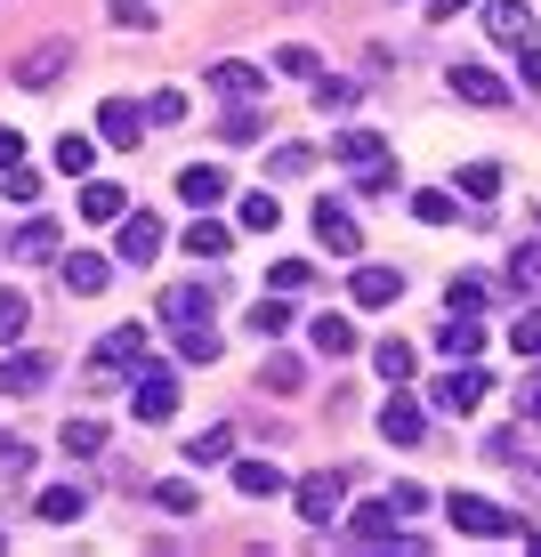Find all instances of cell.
<instances>
[{"instance_id":"cell-1","label":"cell","mask_w":541,"mask_h":557,"mask_svg":"<svg viewBox=\"0 0 541 557\" xmlns=\"http://www.w3.org/2000/svg\"><path fill=\"white\" fill-rule=\"evenodd\" d=\"M444 517H453V533H469V542H526V517L493 509L485 493H444Z\"/></svg>"},{"instance_id":"cell-2","label":"cell","mask_w":541,"mask_h":557,"mask_svg":"<svg viewBox=\"0 0 541 557\" xmlns=\"http://www.w3.org/2000/svg\"><path fill=\"white\" fill-rule=\"evenodd\" d=\"M130 412H138L146 429L179 412V363H153V356H138V372H130Z\"/></svg>"},{"instance_id":"cell-3","label":"cell","mask_w":541,"mask_h":557,"mask_svg":"<svg viewBox=\"0 0 541 557\" xmlns=\"http://www.w3.org/2000/svg\"><path fill=\"white\" fill-rule=\"evenodd\" d=\"M292 502H299V517H307V525H340V517H347V469H307L299 476V485H292Z\"/></svg>"},{"instance_id":"cell-4","label":"cell","mask_w":541,"mask_h":557,"mask_svg":"<svg viewBox=\"0 0 541 557\" xmlns=\"http://www.w3.org/2000/svg\"><path fill=\"white\" fill-rule=\"evenodd\" d=\"M485 388H493V380L477 372V363H453L444 380H429V412H453V420H469L477 405H485Z\"/></svg>"},{"instance_id":"cell-5","label":"cell","mask_w":541,"mask_h":557,"mask_svg":"<svg viewBox=\"0 0 541 557\" xmlns=\"http://www.w3.org/2000/svg\"><path fill=\"white\" fill-rule=\"evenodd\" d=\"M396 517H404L396 502H364V509H347V542H364V549H389V542H396V549H404Z\"/></svg>"},{"instance_id":"cell-6","label":"cell","mask_w":541,"mask_h":557,"mask_svg":"<svg viewBox=\"0 0 541 557\" xmlns=\"http://www.w3.org/2000/svg\"><path fill=\"white\" fill-rule=\"evenodd\" d=\"M444 82H453V98H460V106H485V113L509 106V82H501V73H485V65H453Z\"/></svg>"},{"instance_id":"cell-7","label":"cell","mask_w":541,"mask_h":557,"mask_svg":"<svg viewBox=\"0 0 541 557\" xmlns=\"http://www.w3.org/2000/svg\"><path fill=\"white\" fill-rule=\"evenodd\" d=\"M380 436H389V445H420V436H429V405L396 388L389 405H380Z\"/></svg>"},{"instance_id":"cell-8","label":"cell","mask_w":541,"mask_h":557,"mask_svg":"<svg viewBox=\"0 0 541 557\" xmlns=\"http://www.w3.org/2000/svg\"><path fill=\"white\" fill-rule=\"evenodd\" d=\"M485 33L501 49H526L533 41V0H485Z\"/></svg>"},{"instance_id":"cell-9","label":"cell","mask_w":541,"mask_h":557,"mask_svg":"<svg viewBox=\"0 0 541 557\" xmlns=\"http://www.w3.org/2000/svg\"><path fill=\"white\" fill-rule=\"evenodd\" d=\"M153 251H162V219H153V210H130V219H122V235H113V259L146 267Z\"/></svg>"},{"instance_id":"cell-10","label":"cell","mask_w":541,"mask_h":557,"mask_svg":"<svg viewBox=\"0 0 541 557\" xmlns=\"http://www.w3.org/2000/svg\"><path fill=\"white\" fill-rule=\"evenodd\" d=\"M138 356H146V323H113L98 339V356H89V372H130Z\"/></svg>"},{"instance_id":"cell-11","label":"cell","mask_w":541,"mask_h":557,"mask_svg":"<svg viewBox=\"0 0 541 557\" xmlns=\"http://www.w3.org/2000/svg\"><path fill=\"white\" fill-rule=\"evenodd\" d=\"M347 299L356 307H396L404 299V267H356V275H347Z\"/></svg>"},{"instance_id":"cell-12","label":"cell","mask_w":541,"mask_h":557,"mask_svg":"<svg viewBox=\"0 0 541 557\" xmlns=\"http://www.w3.org/2000/svg\"><path fill=\"white\" fill-rule=\"evenodd\" d=\"M146 122H153V113L130 106V98H106V106H98V138H106V146H138Z\"/></svg>"},{"instance_id":"cell-13","label":"cell","mask_w":541,"mask_h":557,"mask_svg":"<svg viewBox=\"0 0 541 557\" xmlns=\"http://www.w3.org/2000/svg\"><path fill=\"white\" fill-rule=\"evenodd\" d=\"M41 380H49V356H33V348H0V388H9V396H41Z\"/></svg>"},{"instance_id":"cell-14","label":"cell","mask_w":541,"mask_h":557,"mask_svg":"<svg viewBox=\"0 0 541 557\" xmlns=\"http://www.w3.org/2000/svg\"><path fill=\"white\" fill-rule=\"evenodd\" d=\"M316 243H323V251H340V259H356V251H364V235H356V219H347V210H340L332 195H323V202H316Z\"/></svg>"},{"instance_id":"cell-15","label":"cell","mask_w":541,"mask_h":557,"mask_svg":"<svg viewBox=\"0 0 541 557\" xmlns=\"http://www.w3.org/2000/svg\"><path fill=\"white\" fill-rule=\"evenodd\" d=\"M332 153L347 170H380L389 162V138H380V129H332Z\"/></svg>"},{"instance_id":"cell-16","label":"cell","mask_w":541,"mask_h":557,"mask_svg":"<svg viewBox=\"0 0 541 557\" xmlns=\"http://www.w3.org/2000/svg\"><path fill=\"white\" fill-rule=\"evenodd\" d=\"M179 195L195 202V210H219V202H226V170H219V162H186V170H179Z\"/></svg>"},{"instance_id":"cell-17","label":"cell","mask_w":541,"mask_h":557,"mask_svg":"<svg viewBox=\"0 0 541 557\" xmlns=\"http://www.w3.org/2000/svg\"><path fill=\"white\" fill-rule=\"evenodd\" d=\"M73 65V41H41V49H25V65H16V82L25 89H49L57 73Z\"/></svg>"},{"instance_id":"cell-18","label":"cell","mask_w":541,"mask_h":557,"mask_svg":"<svg viewBox=\"0 0 541 557\" xmlns=\"http://www.w3.org/2000/svg\"><path fill=\"white\" fill-rule=\"evenodd\" d=\"M162 323H179V332L186 323H210V283H170L162 292Z\"/></svg>"},{"instance_id":"cell-19","label":"cell","mask_w":541,"mask_h":557,"mask_svg":"<svg viewBox=\"0 0 541 557\" xmlns=\"http://www.w3.org/2000/svg\"><path fill=\"white\" fill-rule=\"evenodd\" d=\"M235 493L243 502H275V493H292V476L275 460H235Z\"/></svg>"},{"instance_id":"cell-20","label":"cell","mask_w":541,"mask_h":557,"mask_svg":"<svg viewBox=\"0 0 541 557\" xmlns=\"http://www.w3.org/2000/svg\"><path fill=\"white\" fill-rule=\"evenodd\" d=\"M210 89H219L226 106H235V98H259V89H267V65H243V57H226V65H210Z\"/></svg>"},{"instance_id":"cell-21","label":"cell","mask_w":541,"mask_h":557,"mask_svg":"<svg viewBox=\"0 0 541 557\" xmlns=\"http://www.w3.org/2000/svg\"><path fill=\"white\" fill-rule=\"evenodd\" d=\"M82 219H98V226H122V219H130V195H122L113 178H89V186H82Z\"/></svg>"},{"instance_id":"cell-22","label":"cell","mask_w":541,"mask_h":557,"mask_svg":"<svg viewBox=\"0 0 541 557\" xmlns=\"http://www.w3.org/2000/svg\"><path fill=\"white\" fill-rule=\"evenodd\" d=\"M437 348L453 356V363H477V348H485V323H477V315H453V323H437Z\"/></svg>"},{"instance_id":"cell-23","label":"cell","mask_w":541,"mask_h":557,"mask_svg":"<svg viewBox=\"0 0 541 557\" xmlns=\"http://www.w3.org/2000/svg\"><path fill=\"white\" fill-rule=\"evenodd\" d=\"M372 372L389 380V388H413V372H420L413 339H380V348H372Z\"/></svg>"},{"instance_id":"cell-24","label":"cell","mask_w":541,"mask_h":557,"mask_svg":"<svg viewBox=\"0 0 541 557\" xmlns=\"http://www.w3.org/2000/svg\"><path fill=\"white\" fill-rule=\"evenodd\" d=\"M106 283H113V267H106L98 251H73V259H65V292H73V299H98Z\"/></svg>"},{"instance_id":"cell-25","label":"cell","mask_w":541,"mask_h":557,"mask_svg":"<svg viewBox=\"0 0 541 557\" xmlns=\"http://www.w3.org/2000/svg\"><path fill=\"white\" fill-rule=\"evenodd\" d=\"M33 517H41V525H73V517H89V493L82 485H49L41 502H33Z\"/></svg>"},{"instance_id":"cell-26","label":"cell","mask_w":541,"mask_h":557,"mask_svg":"<svg viewBox=\"0 0 541 557\" xmlns=\"http://www.w3.org/2000/svg\"><path fill=\"white\" fill-rule=\"evenodd\" d=\"M283 332H292V299H283V292H267L259 307H250V339H259V348H275Z\"/></svg>"},{"instance_id":"cell-27","label":"cell","mask_w":541,"mask_h":557,"mask_svg":"<svg viewBox=\"0 0 541 557\" xmlns=\"http://www.w3.org/2000/svg\"><path fill=\"white\" fill-rule=\"evenodd\" d=\"M226 251H235V235H226L210 210H195V226H186V259H226Z\"/></svg>"},{"instance_id":"cell-28","label":"cell","mask_w":541,"mask_h":557,"mask_svg":"<svg viewBox=\"0 0 541 557\" xmlns=\"http://www.w3.org/2000/svg\"><path fill=\"white\" fill-rule=\"evenodd\" d=\"M307 339H316V356H356V323H347V315H316V323H307Z\"/></svg>"},{"instance_id":"cell-29","label":"cell","mask_w":541,"mask_h":557,"mask_svg":"<svg viewBox=\"0 0 541 557\" xmlns=\"http://www.w3.org/2000/svg\"><path fill=\"white\" fill-rule=\"evenodd\" d=\"M219 460H235V429H226V420H219V429H202L195 445H186V469H195V476L219 469Z\"/></svg>"},{"instance_id":"cell-30","label":"cell","mask_w":541,"mask_h":557,"mask_svg":"<svg viewBox=\"0 0 541 557\" xmlns=\"http://www.w3.org/2000/svg\"><path fill=\"white\" fill-rule=\"evenodd\" d=\"M259 388H267V396H299V388H307V363H299V356H267V363H259Z\"/></svg>"},{"instance_id":"cell-31","label":"cell","mask_w":541,"mask_h":557,"mask_svg":"<svg viewBox=\"0 0 541 557\" xmlns=\"http://www.w3.org/2000/svg\"><path fill=\"white\" fill-rule=\"evenodd\" d=\"M404 202H413V219H420V226H453V219H460V202L444 195V186H413Z\"/></svg>"},{"instance_id":"cell-32","label":"cell","mask_w":541,"mask_h":557,"mask_svg":"<svg viewBox=\"0 0 541 557\" xmlns=\"http://www.w3.org/2000/svg\"><path fill=\"white\" fill-rule=\"evenodd\" d=\"M57 243H65V235H57V219H33L25 235L9 243V259H57Z\"/></svg>"},{"instance_id":"cell-33","label":"cell","mask_w":541,"mask_h":557,"mask_svg":"<svg viewBox=\"0 0 541 557\" xmlns=\"http://www.w3.org/2000/svg\"><path fill=\"white\" fill-rule=\"evenodd\" d=\"M485 299H493V283H485V275H453V283H444V307H453V315H477Z\"/></svg>"},{"instance_id":"cell-34","label":"cell","mask_w":541,"mask_h":557,"mask_svg":"<svg viewBox=\"0 0 541 557\" xmlns=\"http://www.w3.org/2000/svg\"><path fill=\"white\" fill-rule=\"evenodd\" d=\"M275 226H283V202L267 195V186H259V195H243V235H275Z\"/></svg>"},{"instance_id":"cell-35","label":"cell","mask_w":541,"mask_h":557,"mask_svg":"<svg viewBox=\"0 0 541 557\" xmlns=\"http://www.w3.org/2000/svg\"><path fill=\"white\" fill-rule=\"evenodd\" d=\"M25 323H33V299H25V292H0V348H16V339H25Z\"/></svg>"},{"instance_id":"cell-36","label":"cell","mask_w":541,"mask_h":557,"mask_svg":"<svg viewBox=\"0 0 541 557\" xmlns=\"http://www.w3.org/2000/svg\"><path fill=\"white\" fill-rule=\"evenodd\" d=\"M307 283H316V267H307V259H275V267H267V292H283V299H299Z\"/></svg>"},{"instance_id":"cell-37","label":"cell","mask_w":541,"mask_h":557,"mask_svg":"<svg viewBox=\"0 0 541 557\" xmlns=\"http://www.w3.org/2000/svg\"><path fill=\"white\" fill-rule=\"evenodd\" d=\"M57 170H65V178H89V170H98V146L65 129V138H57Z\"/></svg>"},{"instance_id":"cell-38","label":"cell","mask_w":541,"mask_h":557,"mask_svg":"<svg viewBox=\"0 0 541 557\" xmlns=\"http://www.w3.org/2000/svg\"><path fill=\"white\" fill-rule=\"evenodd\" d=\"M179 363H219V332H210V323H186L179 332Z\"/></svg>"},{"instance_id":"cell-39","label":"cell","mask_w":541,"mask_h":557,"mask_svg":"<svg viewBox=\"0 0 541 557\" xmlns=\"http://www.w3.org/2000/svg\"><path fill=\"white\" fill-rule=\"evenodd\" d=\"M153 502H162L170 517H195V509H202V493L186 485V476H162V485H153Z\"/></svg>"},{"instance_id":"cell-40","label":"cell","mask_w":541,"mask_h":557,"mask_svg":"<svg viewBox=\"0 0 541 557\" xmlns=\"http://www.w3.org/2000/svg\"><path fill=\"white\" fill-rule=\"evenodd\" d=\"M275 73H283V82H316V73H323V57L292 41V49H275Z\"/></svg>"},{"instance_id":"cell-41","label":"cell","mask_w":541,"mask_h":557,"mask_svg":"<svg viewBox=\"0 0 541 557\" xmlns=\"http://www.w3.org/2000/svg\"><path fill=\"white\" fill-rule=\"evenodd\" d=\"M460 195H469V202H493V195H501V162H469V170H460Z\"/></svg>"},{"instance_id":"cell-42","label":"cell","mask_w":541,"mask_h":557,"mask_svg":"<svg viewBox=\"0 0 541 557\" xmlns=\"http://www.w3.org/2000/svg\"><path fill=\"white\" fill-rule=\"evenodd\" d=\"M219 138H226V146H250V138H259V113H250V98H235V106H226Z\"/></svg>"},{"instance_id":"cell-43","label":"cell","mask_w":541,"mask_h":557,"mask_svg":"<svg viewBox=\"0 0 541 557\" xmlns=\"http://www.w3.org/2000/svg\"><path fill=\"white\" fill-rule=\"evenodd\" d=\"M509 283L517 292H541V243H517L509 251Z\"/></svg>"},{"instance_id":"cell-44","label":"cell","mask_w":541,"mask_h":557,"mask_svg":"<svg viewBox=\"0 0 541 557\" xmlns=\"http://www.w3.org/2000/svg\"><path fill=\"white\" fill-rule=\"evenodd\" d=\"M356 195H380V202H396V195H404L396 162H380V170H356Z\"/></svg>"},{"instance_id":"cell-45","label":"cell","mask_w":541,"mask_h":557,"mask_svg":"<svg viewBox=\"0 0 541 557\" xmlns=\"http://www.w3.org/2000/svg\"><path fill=\"white\" fill-rule=\"evenodd\" d=\"M98 445H106V420H89V412H82V420H65V453H73V460L98 453Z\"/></svg>"},{"instance_id":"cell-46","label":"cell","mask_w":541,"mask_h":557,"mask_svg":"<svg viewBox=\"0 0 541 557\" xmlns=\"http://www.w3.org/2000/svg\"><path fill=\"white\" fill-rule=\"evenodd\" d=\"M509 348L517 356H541V307H526V315L509 323Z\"/></svg>"},{"instance_id":"cell-47","label":"cell","mask_w":541,"mask_h":557,"mask_svg":"<svg viewBox=\"0 0 541 557\" xmlns=\"http://www.w3.org/2000/svg\"><path fill=\"white\" fill-rule=\"evenodd\" d=\"M307 89H316V106H323V113H347V106H356V82H323V73H316Z\"/></svg>"},{"instance_id":"cell-48","label":"cell","mask_w":541,"mask_h":557,"mask_svg":"<svg viewBox=\"0 0 541 557\" xmlns=\"http://www.w3.org/2000/svg\"><path fill=\"white\" fill-rule=\"evenodd\" d=\"M307 162H316V153H307V146H275V153H267V178H299Z\"/></svg>"},{"instance_id":"cell-49","label":"cell","mask_w":541,"mask_h":557,"mask_svg":"<svg viewBox=\"0 0 541 557\" xmlns=\"http://www.w3.org/2000/svg\"><path fill=\"white\" fill-rule=\"evenodd\" d=\"M0 178H9V202H41V178H33L25 162H16V170H0Z\"/></svg>"},{"instance_id":"cell-50","label":"cell","mask_w":541,"mask_h":557,"mask_svg":"<svg viewBox=\"0 0 541 557\" xmlns=\"http://www.w3.org/2000/svg\"><path fill=\"white\" fill-rule=\"evenodd\" d=\"M113 25H122V33H146L153 9H146V0H113Z\"/></svg>"},{"instance_id":"cell-51","label":"cell","mask_w":541,"mask_h":557,"mask_svg":"<svg viewBox=\"0 0 541 557\" xmlns=\"http://www.w3.org/2000/svg\"><path fill=\"white\" fill-rule=\"evenodd\" d=\"M146 113H153V122H186V98H179V89H153Z\"/></svg>"},{"instance_id":"cell-52","label":"cell","mask_w":541,"mask_h":557,"mask_svg":"<svg viewBox=\"0 0 541 557\" xmlns=\"http://www.w3.org/2000/svg\"><path fill=\"white\" fill-rule=\"evenodd\" d=\"M485 460H526V453H517V429H493L485 436Z\"/></svg>"},{"instance_id":"cell-53","label":"cell","mask_w":541,"mask_h":557,"mask_svg":"<svg viewBox=\"0 0 541 557\" xmlns=\"http://www.w3.org/2000/svg\"><path fill=\"white\" fill-rule=\"evenodd\" d=\"M517 82H526V89H541V49H533V41L517 49Z\"/></svg>"},{"instance_id":"cell-54","label":"cell","mask_w":541,"mask_h":557,"mask_svg":"<svg viewBox=\"0 0 541 557\" xmlns=\"http://www.w3.org/2000/svg\"><path fill=\"white\" fill-rule=\"evenodd\" d=\"M25 162V129H0V170H16Z\"/></svg>"},{"instance_id":"cell-55","label":"cell","mask_w":541,"mask_h":557,"mask_svg":"<svg viewBox=\"0 0 541 557\" xmlns=\"http://www.w3.org/2000/svg\"><path fill=\"white\" fill-rule=\"evenodd\" d=\"M460 9H477V0H429V16L444 25V16H460Z\"/></svg>"},{"instance_id":"cell-56","label":"cell","mask_w":541,"mask_h":557,"mask_svg":"<svg viewBox=\"0 0 541 557\" xmlns=\"http://www.w3.org/2000/svg\"><path fill=\"white\" fill-rule=\"evenodd\" d=\"M0 549H9V533H0Z\"/></svg>"},{"instance_id":"cell-57","label":"cell","mask_w":541,"mask_h":557,"mask_svg":"<svg viewBox=\"0 0 541 557\" xmlns=\"http://www.w3.org/2000/svg\"><path fill=\"white\" fill-rule=\"evenodd\" d=\"M533 469H541V460H533Z\"/></svg>"}]
</instances>
